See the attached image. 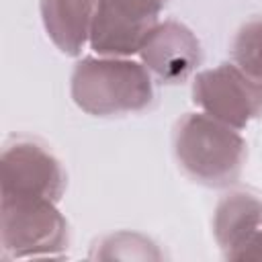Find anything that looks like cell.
Instances as JSON below:
<instances>
[{"label":"cell","instance_id":"obj_2","mask_svg":"<svg viewBox=\"0 0 262 262\" xmlns=\"http://www.w3.org/2000/svg\"><path fill=\"white\" fill-rule=\"evenodd\" d=\"M172 151L178 168L205 186H231L244 170L248 145L242 133L207 113L182 115L172 131Z\"/></svg>","mask_w":262,"mask_h":262},{"label":"cell","instance_id":"obj_10","mask_svg":"<svg viewBox=\"0 0 262 262\" xmlns=\"http://www.w3.org/2000/svg\"><path fill=\"white\" fill-rule=\"evenodd\" d=\"M231 59L262 82V16L250 18L237 29L231 41Z\"/></svg>","mask_w":262,"mask_h":262},{"label":"cell","instance_id":"obj_7","mask_svg":"<svg viewBox=\"0 0 262 262\" xmlns=\"http://www.w3.org/2000/svg\"><path fill=\"white\" fill-rule=\"evenodd\" d=\"M213 235L227 260H262V196L235 188L215 205Z\"/></svg>","mask_w":262,"mask_h":262},{"label":"cell","instance_id":"obj_5","mask_svg":"<svg viewBox=\"0 0 262 262\" xmlns=\"http://www.w3.org/2000/svg\"><path fill=\"white\" fill-rule=\"evenodd\" d=\"M190 96L199 111L237 131L262 117V82L235 61L196 72Z\"/></svg>","mask_w":262,"mask_h":262},{"label":"cell","instance_id":"obj_3","mask_svg":"<svg viewBox=\"0 0 262 262\" xmlns=\"http://www.w3.org/2000/svg\"><path fill=\"white\" fill-rule=\"evenodd\" d=\"M0 246L2 260L63 258L70 227L53 201H0Z\"/></svg>","mask_w":262,"mask_h":262},{"label":"cell","instance_id":"obj_6","mask_svg":"<svg viewBox=\"0 0 262 262\" xmlns=\"http://www.w3.org/2000/svg\"><path fill=\"white\" fill-rule=\"evenodd\" d=\"M168 0H98L90 31V49L96 55L131 57L147 33L160 23Z\"/></svg>","mask_w":262,"mask_h":262},{"label":"cell","instance_id":"obj_1","mask_svg":"<svg viewBox=\"0 0 262 262\" xmlns=\"http://www.w3.org/2000/svg\"><path fill=\"white\" fill-rule=\"evenodd\" d=\"M70 94L78 108L92 117H125L151 106L154 78L131 57H82L70 78Z\"/></svg>","mask_w":262,"mask_h":262},{"label":"cell","instance_id":"obj_4","mask_svg":"<svg viewBox=\"0 0 262 262\" xmlns=\"http://www.w3.org/2000/svg\"><path fill=\"white\" fill-rule=\"evenodd\" d=\"M0 201L47 199L59 203L68 176L55 154L39 139L16 135L6 139L0 158Z\"/></svg>","mask_w":262,"mask_h":262},{"label":"cell","instance_id":"obj_9","mask_svg":"<svg viewBox=\"0 0 262 262\" xmlns=\"http://www.w3.org/2000/svg\"><path fill=\"white\" fill-rule=\"evenodd\" d=\"M98 0H39V12L51 43L66 55H80L90 43Z\"/></svg>","mask_w":262,"mask_h":262},{"label":"cell","instance_id":"obj_8","mask_svg":"<svg viewBox=\"0 0 262 262\" xmlns=\"http://www.w3.org/2000/svg\"><path fill=\"white\" fill-rule=\"evenodd\" d=\"M139 61L154 80L166 86L186 82L203 59L199 37L184 23L168 18L160 20L139 47Z\"/></svg>","mask_w":262,"mask_h":262}]
</instances>
